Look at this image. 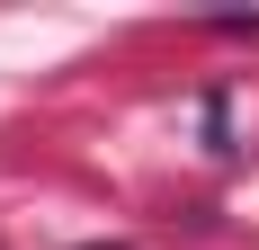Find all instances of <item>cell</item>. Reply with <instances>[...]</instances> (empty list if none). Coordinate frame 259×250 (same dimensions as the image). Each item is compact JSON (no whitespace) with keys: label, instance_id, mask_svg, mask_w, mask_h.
<instances>
[{"label":"cell","instance_id":"6da1fadb","mask_svg":"<svg viewBox=\"0 0 259 250\" xmlns=\"http://www.w3.org/2000/svg\"><path fill=\"white\" fill-rule=\"evenodd\" d=\"M107 250H125V241H107Z\"/></svg>","mask_w":259,"mask_h":250}]
</instances>
